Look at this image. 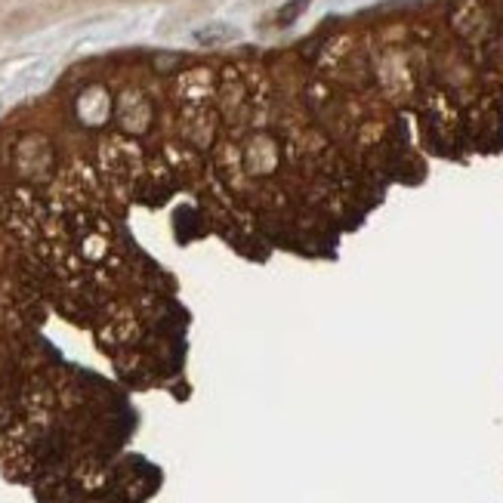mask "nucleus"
<instances>
[{"label": "nucleus", "mask_w": 503, "mask_h": 503, "mask_svg": "<svg viewBox=\"0 0 503 503\" xmlns=\"http://www.w3.org/2000/svg\"><path fill=\"white\" fill-rule=\"evenodd\" d=\"M149 117H151V111H149V102H145V96L139 90H127L121 96V105H117V121L124 124L127 130H145L149 127Z\"/></svg>", "instance_id": "1"}, {"label": "nucleus", "mask_w": 503, "mask_h": 503, "mask_svg": "<svg viewBox=\"0 0 503 503\" xmlns=\"http://www.w3.org/2000/svg\"><path fill=\"white\" fill-rule=\"evenodd\" d=\"M238 37V28L235 25H226V22H210L204 28H198L191 35V41L201 44V46H220V44H231Z\"/></svg>", "instance_id": "2"}, {"label": "nucleus", "mask_w": 503, "mask_h": 503, "mask_svg": "<svg viewBox=\"0 0 503 503\" xmlns=\"http://www.w3.org/2000/svg\"><path fill=\"white\" fill-rule=\"evenodd\" d=\"M309 3H312V0H290V3L278 12V25H290L296 16H303V10H306Z\"/></svg>", "instance_id": "3"}]
</instances>
